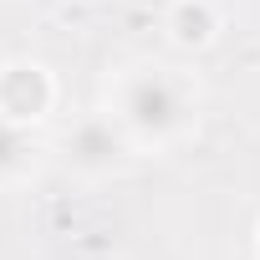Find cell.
Wrapping results in <instances>:
<instances>
[{"instance_id":"6da1fadb","label":"cell","mask_w":260,"mask_h":260,"mask_svg":"<svg viewBox=\"0 0 260 260\" xmlns=\"http://www.w3.org/2000/svg\"><path fill=\"white\" fill-rule=\"evenodd\" d=\"M194 87L174 67H133L112 92V117L133 143H174L194 122Z\"/></svg>"},{"instance_id":"7a4b0ae2","label":"cell","mask_w":260,"mask_h":260,"mask_svg":"<svg viewBox=\"0 0 260 260\" xmlns=\"http://www.w3.org/2000/svg\"><path fill=\"white\" fill-rule=\"evenodd\" d=\"M127 148H133V138L122 133V122L112 112H92V117L72 122L61 138V158L77 174H112L127 158Z\"/></svg>"},{"instance_id":"3957f363","label":"cell","mask_w":260,"mask_h":260,"mask_svg":"<svg viewBox=\"0 0 260 260\" xmlns=\"http://www.w3.org/2000/svg\"><path fill=\"white\" fill-rule=\"evenodd\" d=\"M51 102H56V82L41 61H6L0 67V117L31 127L51 112Z\"/></svg>"},{"instance_id":"277c9868","label":"cell","mask_w":260,"mask_h":260,"mask_svg":"<svg viewBox=\"0 0 260 260\" xmlns=\"http://www.w3.org/2000/svg\"><path fill=\"white\" fill-rule=\"evenodd\" d=\"M219 31V11L209 0H174L169 6V36L179 46H209Z\"/></svg>"},{"instance_id":"5b68a950","label":"cell","mask_w":260,"mask_h":260,"mask_svg":"<svg viewBox=\"0 0 260 260\" xmlns=\"http://www.w3.org/2000/svg\"><path fill=\"white\" fill-rule=\"evenodd\" d=\"M36 164V143H31V133L21 122H11V117H0V179H16V174H26Z\"/></svg>"}]
</instances>
